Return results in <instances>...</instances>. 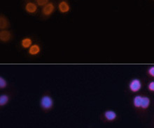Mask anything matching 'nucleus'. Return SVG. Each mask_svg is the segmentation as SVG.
<instances>
[{
  "instance_id": "1",
  "label": "nucleus",
  "mask_w": 154,
  "mask_h": 128,
  "mask_svg": "<svg viewBox=\"0 0 154 128\" xmlns=\"http://www.w3.org/2000/svg\"><path fill=\"white\" fill-rule=\"evenodd\" d=\"M41 106L45 110L51 109L53 106V100L52 98L49 96H44L42 98L40 102Z\"/></svg>"
},
{
  "instance_id": "2",
  "label": "nucleus",
  "mask_w": 154,
  "mask_h": 128,
  "mask_svg": "<svg viewBox=\"0 0 154 128\" xmlns=\"http://www.w3.org/2000/svg\"><path fill=\"white\" fill-rule=\"evenodd\" d=\"M129 88L130 90L133 93L138 92L142 88V82L139 79H134L130 82L129 84Z\"/></svg>"
},
{
  "instance_id": "3",
  "label": "nucleus",
  "mask_w": 154,
  "mask_h": 128,
  "mask_svg": "<svg viewBox=\"0 0 154 128\" xmlns=\"http://www.w3.org/2000/svg\"><path fill=\"white\" fill-rule=\"evenodd\" d=\"M54 10H55V6H54L53 4V3L49 2L46 5L43 6L42 13L46 16H49L53 13Z\"/></svg>"
},
{
  "instance_id": "4",
  "label": "nucleus",
  "mask_w": 154,
  "mask_h": 128,
  "mask_svg": "<svg viewBox=\"0 0 154 128\" xmlns=\"http://www.w3.org/2000/svg\"><path fill=\"white\" fill-rule=\"evenodd\" d=\"M58 9L62 13H66L70 11V6L67 1H62L59 3Z\"/></svg>"
},
{
  "instance_id": "5",
  "label": "nucleus",
  "mask_w": 154,
  "mask_h": 128,
  "mask_svg": "<svg viewBox=\"0 0 154 128\" xmlns=\"http://www.w3.org/2000/svg\"><path fill=\"white\" fill-rule=\"evenodd\" d=\"M11 38V34L9 31L2 30L0 32V40L1 41L6 42L9 41Z\"/></svg>"
},
{
  "instance_id": "6",
  "label": "nucleus",
  "mask_w": 154,
  "mask_h": 128,
  "mask_svg": "<svg viewBox=\"0 0 154 128\" xmlns=\"http://www.w3.org/2000/svg\"><path fill=\"white\" fill-rule=\"evenodd\" d=\"M41 52L40 46L37 44H33L28 49V53L31 56H36L39 55Z\"/></svg>"
},
{
  "instance_id": "7",
  "label": "nucleus",
  "mask_w": 154,
  "mask_h": 128,
  "mask_svg": "<svg viewBox=\"0 0 154 128\" xmlns=\"http://www.w3.org/2000/svg\"><path fill=\"white\" fill-rule=\"evenodd\" d=\"M104 117L106 118V120L109 121H112L115 120L117 117V114L114 111L112 110H107L104 113Z\"/></svg>"
},
{
  "instance_id": "8",
  "label": "nucleus",
  "mask_w": 154,
  "mask_h": 128,
  "mask_svg": "<svg viewBox=\"0 0 154 128\" xmlns=\"http://www.w3.org/2000/svg\"><path fill=\"white\" fill-rule=\"evenodd\" d=\"M25 11L29 13H34L37 11V6L34 3L28 2L25 5Z\"/></svg>"
},
{
  "instance_id": "9",
  "label": "nucleus",
  "mask_w": 154,
  "mask_h": 128,
  "mask_svg": "<svg viewBox=\"0 0 154 128\" xmlns=\"http://www.w3.org/2000/svg\"><path fill=\"white\" fill-rule=\"evenodd\" d=\"M20 45L22 48L29 49L33 44H32V40L30 38H25L20 42Z\"/></svg>"
},
{
  "instance_id": "10",
  "label": "nucleus",
  "mask_w": 154,
  "mask_h": 128,
  "mask_svg": "<svg viewBox=\"0 0 154 128\" xmlns=\"http://www.w3.org/2000/svg\"><path fill=\"white\" fill-rule=\"evenodd\" d=\"M150 99L147 96H143L142 97V106L141 108H142L143 109H146L149 107L150 105Z\"/></svg>"
},
{
  "instance_id": "11",
  "label": "nucleus",
  "mask_w": 154,
  "mask_h": 128,
  "mask_svg": "<svg viewBox=\"0 0 154 128\" xmlns=\"http://www.w3.org/2000/svg\"><path fill=\"white\" fill-rule=\"evenodd\" d=\"M9 26V22H8L7 19L4 16L1 15V18H0V28L1 29H4Z\"/></svg>"
},
{
  "instance_id": "12",
  "label": "nucleus",
  "mask_w": 154,
  "mask_h": 128,
  "mask_svg": "<svg viewBox=\"0 0 154 128\" xmlns=\"http://www.w3.org/2000/svg\"><path fill=\"white\" fill-rule=\"evenodd\" d=\"M142 96H137L135 97L133 100L134 106L137 108H140L142 106Z\"/></svg>"
},
{
  "instance_id": "13",
  "label": "nucleus",
  "mask_w": 154,
  "mask_h": 128,
  "mask_svg": "<svg viewBox=\"0 0 154 128\" xmlns=\"http://www.w3.org/2000/svg\"><path fill=\"white\" fill-rule=\"evenodd\" d=\"M9 98L7 95L5 94L1 95V96H0V105L1 106L6 105V104L8 103V102H9Z\"/></svg>"
},
{
  "instance_id": "14",
  "label": "nucleus",
  "mask_w": 154,
  "mask_h": 128,
  "mask_svg": "<svg viewBox=\"0 0 154 128\" xmlns=\"http://www.w3.org/2000/svg\"><path fill=\"white\" fill-rule=\"evenodd\" d=\"M7 86V82H6V79L3 78L2 77H0V88H5Z\"/></svg>"
},
{
  "instance_id": "15",
  "label": "nucleus",
  "mask_w": 154,
  "mask_h": 128,
  "mask_svg": "<svg viewBox=\"0 0 154 128\" xmlns=\"http://www.w3.org/2000/svg\"><path fill=\"white\" fill-rule=\"evenodd\" d=\"M48 3H49L48 0H37V4L40 6H44Z\"/></svg>"
},
{
  "instance_id": "16",
  "label": "nucleus",
  "mask_w": 154,
  "mask_h": 128,
  "mask_svg": "<svg viewBox=\"0 0 154 128\" xmlns=\"http://www.w3.org/2000/svg\"><path fill=\"white\" fill-rule=\"evenodd\" d=\"M148 88L149 91L154 92V82H151L148 84Z\"/></svg>"
},
{
  "instance_id": "17",
  "label": "nucleus",
  "mask_w": 154,
  "mask_h": 128,
  "mask_svg": "<svg viewBox=\"0 0 154 128\" xmlns=\"http://www.w3.org/2000/svg\"><path fill=\"white\" fill-rule=\"evenodd\" d=\"M148 73L151 77H154V65L153 66L150 67L148 70Z\"/></svg>"
}]
</instances>
